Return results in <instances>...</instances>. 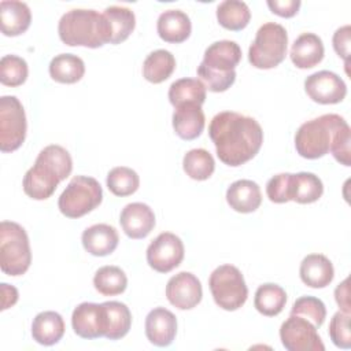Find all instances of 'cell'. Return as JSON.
<instances>
[{"instance_id":"ee69618b","label":"cell","mask_w":351,"mask_h":351,"mask_svg":"<svg viewBox=\"0 0 351 351\" xmlns=\"http://www.w3.org/2000/svg\"><path fill=\"white\" fill-rule=\"evenodd\" d=\"M350 36H351V27L350 25H346L339 27L333 33V38H332V44L336 53L341 59H344L346 64H348L350 62Z\"/></svg>"},{"instance_id":"30bf717a","label":"cell","mask_w":351,"mask_h":351,"mask_svg":"<svg viewBox=\"0 0 351 351\" xmlns=\"http://www.w3.org/2000/svg\"><path fill=\"white\" fill-rule=\"evenodd\" d=\"M182 240L170 232L158 234L147 248V262L158 273H169L184 259Z\"/></svg>"},{"instance_id":"ffe728a7","label":"cell","mask_w":351,"mask_h":351,"mask_svg":"<svg viewBox=\"0 0 351 351\" xmlns=\"http://www.w3.org/2000/svg\"><path fill=\"white\" fill-rule=\"evenodd\" d=\"M32 22V12L26 3L3 0L0 3V23L4 36L15 37L25 33Z\"/></svg>"},{"instance_id":"8d00e7d4","label":"cell","mask_w":351,"mask_h":351,"mask_svg":"<svg viewBox=\"0 0 351 351\" xmlns=\"http://www.w3.org/2000/svg\"><path fill=\"white\" fill-rule=\"evenodd\" d=\"M36 159L53 169L59 176L60 181L66 180L73 170V159L69 151L56 144L47 145L45 148H43Z\"/></svg>"},{"instance_id":"44dd1931","label":"cell","mask_w":351,"mask_h":351,"mask_svg":"<svg viewBox=\"0 0 351 351\" xmlns=\"http://www.w3.org/2000/svg\"><path fill=\"white\" fill-rule=\"evenodd\" d=\"M156 30L159 37L171 44L184 43L192 32V23L189 16L181 10L163 11L156 22Z\"/></svg>"},{"instance_id":"7402d4cb","label":"cell","mask_w":351,"mask_h":351,"mask_svg":"<svg viewBox=\"0 0 351 351\" xmlns=\"http://www.w3.org/2000/svg\"><path fill=\"white\" fill-rule=\"evenodd\" d=\"M322 40L314 33L300 34L291 47V60L298 69H313L324 59Z\"/></svg>"},{"instance_id":"5bb4252c","label":"cell","mask_w":351,"mask_h":351,"mask_svg":"<svg viewBox=\"0 0 351 351\" xmlns=\"http://www.w3.org/2000/svg\"><path fill=\"white\" fill-rule=\"evenodd\" d=\"M60 182L59 176L48 165L36 159L23 177V192L34 200H45L53 195Z\"/></svg>"},{"instance_id":"cb8c5ba5","label":"cell","mask_w":351,"mask_h":351,"mask_svg":"<svg viewBox=\"0 0 351 351\" xmlns=\"http://www.w3.org/2000/svg\"><path fill=\"white\" fill-rule=\"evenodd\" d=\"M302 281L310 288H325L333 277L335 269L332 262L322 254H310L303 258L299 269Z\"/></svg>"},{"instance_id":"d590c367","label":"cell","mask_w":351,"mask_h":351,"mask_svg":"<svg viewBox=\"0 0 351 351\" xmlns=\"http://www.w3.org/2000/svg\"><path fill=\"white\" fill-rule=\"evenodd\" d=\"M107 188L115 196H129L133 195L140 186L138 174L126 166H118L108 171L107 174Z\"/></svg>"},{"instance_id":"ba28073f","label":"cell","mask_w":351,"mask_h":351,"mask_svg":"<svg viewBox=\"0 0 351 351\" xmlns=\"http://www.w3.org/2000/svg\"><path fill=\"white\" fill-rule=\"evenodd\" d=\"M27 123L22 103L16 96L0 97V151L18 149L26 137Z\"/></svg>"},{"instance_id":"1f68e13d","label":"cell","mask_w":351,"mask_h":351,"mask_svg":"<svg viewBox=\"0 0 351 351\" xmlns=\"http://www.w3.org/2000/svg\"><path fill=\"white\" fill-rule=\"evenodd\" d=\"M287 303V293L282 287L277 284H263L259 285L255 298H254V306L255 308L266 317H274L278 315Z\"/></svg>"},{"instance_id":"7a4b0ae2","label":"cell","mask_w":351,"mask_h":351,"mask_svg":"<svg viewBox=\"0 0 351 351\" xmlns=\"http://www.w3.org/2000/svg\"><path fill=\"white\" fill-rule=\"evenodd\" d=\"M58 33L60 40L70 47L99 48L111 40L107 19L95 10L75 8L67 11L59 19Z\"/></svg>"},{"instance_id":"b9f144b4","label":"cell","mask_w":351,"mask_h":351,"mask_svg":"<svg viewBox=\"0 0 351 351\" xmlns=\"http://www.w3.org/2000/svg\"><path fill=\"white\" fill-rule=\"evenodd\" d=\"M197 77H200L202 82H204L206 89L211 92H225L228 90L236 81V71L230 73H217L206 69L204 66H197Z\"/></svg>"},{"instance_id":"52a82bcc","label":"cell","mask_w":351,"mask_h":351,"mask_svg":"<svg viewBox=\"0 0 351 351\" xmlns=\"http://www.w3.org/2000/svg\"><path fill=\"white\" fill-rule=\"evenodd\" d=\"M208 285L217 306L226 311L239 310L248 298L244 277L233 265L218 266L210 274Z\"/></svg>"},{"instance_id":"4dcf8cb0","label":"cell","mask_w":351,"mask_h":351,"mask_svg":"<svg viewBox=\"0 0 351 351\" xmlns=\"http://www.w3.org/2000/svg\"><path fill=\"white\" fill-rule=\"evenodd\" d=\"M176 69L174 55L167 49H156L151 52L143 63V77L152 84L166 81Z\"/></svg>"},{"instance_id":"ac0fdd59","label":"cell","mask_w":351,"mask_h":351,"mask_svg":"<svg viewBox=\"0 0 351 351\" xmlns=\"http://www.w3.org/2000/svg\"><path fill=\"white\" fill-rule=\"evenodd\" d=\"M206 125L202 106L188 103L176 107L173 112V129L176 134L186 141L197 138Z\"/></svg>"},{"instance_id":"f6af8a7d","label":"cell","mask_w":351,"mask_h":351,"mask_svg":"<svg viewBox=\"0 0 351 351\" xmlns=\"http://www.w3.org/2000/svg\"><path fill=\"white\" fill-rule=\"evenodd\" d=\"M270 11L282 18H292L298 14L300 8V0H267L266 1Z\"/></svg>"},{"instance_id":"484cf974","label":"cell","mask_w":351,"mask_h":351,"mask_svg":"<svg viewBox=\"0 0 351 351\" xmlns=\"http://www.w3.org/2000/svg\"><path fill=\"white\" fill-rule=\"evenodd\" d=\"M85 74L84 60L73 53L56 55L49 63V75L60 84H75Z\"/></svg>"},{"instance_id":"9a60e30c","label":"cell","mask_w":351,"mask_h":351,"mask_svg":"<svg viewBox=\"0 0 351 351\" xmlns=\"http://www.w3.org/2000/svg\"><path fill=\"white\" fill-rule=\"evenodd\" d=\"M119 223L128 237L144 239L155 228V214L145 203H129L121 211Z\"/></svg>"},{"instance_id":"d6986e66","label":"cell","mask_w":351,"mask_h":351,"mask_svg":"<svg viewBox=\"0 0 351 351\" xmlns=\"http://www.w3.org/2000/svg\"><path fill=\"white\" fill-rule=\"evenodd\" d=\"M86 252L95 256H107L115 251L119 243L118 232L107 223H96L86 228L81 236Z\"/></svg>"},{"instance_id":"7dc6e473","label":"cell","mask_w":351,"mask_h":351,"mask_svg":"<svg viewBox=\"0 0 351 351\" xmlns=\"http://www.w3.org/2000/svg\"><path fill=\"white\" fill-rule=\"evenodd\" d=\"M1 288V310H7L8 307L14 306L18 302V291L15 287L7 284V282H1L0 285Z\"/></svg>"},{"instance_id":"3957f363","label":"cell","mask_w":351,"mask_h":351,"mask_svg":"<svg viewBox=\"0 0 351 351\" xmlns=\"http://www.w3.org/2000/svg\"><path fill=\"white\" fill-rule=\"evenodd\" d=\"M344 121L337 114H324L302 123L295 134L296 152L306 159H318L330 149L336 129Z\"/></svg>"},{"instance_id":"60d3db41","label":"cell","mask_w":351,"mask_h":351,"mask_svg":"<svg viewBox=\"0 0 351 351\" xmlns=\"http://www.w3.org/2000/svg\"><path fill=\"white\" fill-rule=\"evenodd\" d=\"M329 337L332 343L343 350L351 347V332H350V314L339 310L333 314L329 322Z\"/></svg>"},{"instance_id":"f546056e","label":"cell","mask_w":351,"mask_h":351,"mask_svg":"<svg viewBox=\"0 0 351 351\" xmlns=\"http://www.w3.org/2000/svg\"><path fill=\"white\" fill-rule=\"evenodd\" d=\"M106 311L107 319V332L106 336L108 340H119L125 337L132 326V313L129 307L122 302H104L101 303Z\"/></svg>"},{"instance_id":"9c48e42d","label":"cell","mask_w":351,"mask_h":351,"mask_svg":"<svg viewBox=\"0 0 351 351\" xmlns=\"http://www.w3.org/2000/svg\"><path fill=\"white\" fill-rule=\"evenodd\" d=\"M280 339L288 351H324L325 346L317 328L300 315H289L281 324Z\"/></svg>"},{"instance_id":"bcb514c9","label":"cell","mask_w":351,"mask_h":351,"mask_svg":"<svg viewBox=\"0 0 351 351\" xmlns=\"http://www.w3.org/2000/svg\"><path fill=\"white\" fill-rule=\"evenodd\" d=\"M335 299L340 310L350 314V300H348V278L339 284L335 289Z\"/></svg>"},{"instance_id":"8992f818","label":"cell","mask_w":351,"mask_h":351,"mask_svg":"<svg viewBox=\"0 0 351 351\" xmlns=\"http://www.w3.org/2000/svg\"><path fill=\"white\" fill-rule=\"evenodd\" d=\"M103 200L99 181L88 176H75L58 200L60 213L67 218H81L95 210Z\"/></svg>"},{"instance_id":"603a6c76","label":"cell","mask_w":351,"mask_h":351,"mask_svg":"<svg viewBox=\"0 0 351 351\" xmlns=\"http://www.w3.org/2000/svg\"><path fill=\"white\" fill-rule=\"evenodd\" d=\"M226 202L237 213H254L262 203L261 188L255 181L237 180L228 188Z\"/></svg>"},{"instance_id":"e0dca14e","label":"cell","mask_w":351,"mask_h":351,"mask_svg":"<svg viewBox=\"0 0 351 351\" xmlns=\"http://www.w3.org/2000/svg\"><path fill=\"white\" fill-rule=\"evenodd\" d=\"M177 333L176 315L165 308L155 307L145 318V336L156 347H167L173 343Z\"/></svg>"},{"instance_id":"5b68a950","label":"cell","mask_w":351,"mask_h":351,"mask_svg":"<svg viewBox=\"0 0 351 351\" xmlns=\"http://www.w3.org/2000/svg\"><path fill=\"white\" fill-rule=\"evenodd\" d=\"M288 34L282 25L274 22L263 23L248 49L250 63L262 70L277 67L287 55Z\"/></svg>"},{"instance_id":"8fae6325","label":"cell","mask_w":351,"mask_h":351,"mask_svg":"<svg viewBox=\"0 0 351 351\" xmlns=\"http://www.w3.org/2000/svg\"><path fill=\"white\" fill-rule=\"evenodd\" d=\"M307 96L319 104H336L344 100L347 95L346 82L333 71L321 70L304 80Z\"/></svg>"},{"instance_id":"f1b7e54d","label":"cell","mask_w":351,"mask_h":351,"mask_svg":"<svg viewBox=\"0 0 351 351\" xmlns=\"http://www.w3.org/2000/svg\"><path fill=\"white\" fill-rule=\"evenodd\" d=\"M206 86L197 78H180L169 88V100L176 108L182 104L193 103L202 106L206 101Z\"/></svg>"},{"instance_id":"83f0119b","label":"cell","mask_w":351,"mask_h":351,"mask_svg":"<svg viewBox=\"0 0 351 351\" xmlns=\"http://www.w3.org/2000/svg\"><path fill=\"white\" fill-rule=\"evenodd\" d=\"M324 193V184L318 176L308 171L292 174L291 180V200L308 204L317 202Z\"/></svg>"},{"instance_id":"ab89813d","label":"cell","mask_w":351,"mask_h":351,"mask_svg":"<svg viewBox=\"0 0 351 351\" xmlns=\"http://www.w3.org/2000/svg\"><path fill=\"white\" fill-rule=\"evenodd\" d=\"M329 151L340 165L351 166V130L346 119L336 129Z\"/></svg>"},{"instance_id":"7bdbcfd3","label":"cell","mask_w":351,"mask_h":351,"mask_svg":"<svg viewBox=\"0 0 351 351\" xmlns=\"http://www.w3.org/2000/svg\"><path fill=\"white\" fill-rule=\"evenodd\" d=\"M291 173H280L266 184V195L273 203H287L291 200Z\"/></svg>"},{"instance_id":"4316f807","label":"cell","mask_w":351,"mask_h":351,"mask_svg":"<svg viewBox=\"0 0 351 351\" xmlns=\"http://www.w3.org/2000/svg\"><path fill=\"white\" fill-rule=\"evenodd\" d=\"M101 14L104 15L110 26V44H119L125 41L134 30L136 16L130 8L122 5H110Z\"/></svg>"},{"instance_id":"e575fe53","label":"cell","mask_w":351,"mask_h":351,"mask_svg":"<svg viewBox=\"0 0 351 351\" xmlns=\"http://www.w3.org/2000/svg\"><path fill=\"white\" fill-rule=\"evenodd\" d=\"M93 285L103 296H115L125 292L128 277L118 266H103L95 273Z\"/></svg>"},{"instance_id":"4fadbf2b","label":"cell","mask_w":351,"mask_h":351,"mask_svg":"<svg viewBox=\"0 0 351 351\" xmlns=\"http://www.w3.org/2000/svg\"><path fill=\"white\" fill-rule=\"evenodd\" d=\"M203 296L199 278L189 273L181 271L173 276L166 285V298L178 310H191L196 307Z\"/></svg>"},{"instance_id":"2e32d148","label":"cell","mask_w":351,"mask_h":351,"mask_svg":"<svg viewBox=\"0 0 351 351\" xmlns=\"http://www.w3.org/2000/svg\"><path fill=\"white\" fill-rule=\"evenodd\" d=\"M241 60V48L236 41L221 40L208 45L204 51L202 66L217 73L234 71Z\"/></svg>"},{"instance_id":"7c38bea8","label":"cell","mask_w":351,"mask_h":351,"mask_svg":"<svg viewBox=\"0 0 351 351\" xmlns=\"http://www.w3.org/2000/svg\"><path fill=\"white\" fill-rule=\"evenodd\" d=\"M71 326L77 336L82 339L104 337L107 332V319L103 304L84 302L80 303L71 314Z\"/></svg>"},{"instance_id":"836d02e7","label":"cell","mask_w":351,"mask_h":351,"mask_svg":"<svg viewBox=\"0 0 351 351\" xmlns=\"http://www.w3.org/2000/svg\"><path fill=\"white\" fill-rule=\"evenodd\" d=\"M182 167L186 176L196 181L208 180L214 170L215 162L213 155L204 148H193L184 155Z\"/></svg>"},{"instance_id":"6da1fadb","label":"cell","mask_w":351,"mask_h":351,"mask_svg":"<svg viewBox=\"0 0 351 351\" xmlns=\"http://www.w3.org/2000/svg\"><path fill=\"white\" fill-rule=\"evenodd\" d=\"M208 136L219 160L232 167L251 160L263 143V130L258 121L234 111L214 115L208 125Z\"/></svg>"},{"instance_id":"277c9868","label":"cell","mask_w":351,"mask_h":351,"mask_svg":"<svg viewBox=\"0 0 351 351\" xmlns=\"http://www.w3.org/2000/svg\"><path fill=\"white\" fill-rule=\"evenodd\" d=\"M32 263L30 243L26 230L16 222L0 223V267L7 276H22Z\"/></svg>"},{"instance_id":"d4e9b609","label":"cell","mask_w":351,"mask_h":351,"mask_svg":"<svg viewBox=\"0 0 351 351\" xmlns=\"http://www.w3.org/2000/svg\"><path fill=\"white\" fill-rule=\"evenodd\" d=\"M64 335V321L56 311H43L32 322V336L41 346H53Z\"/></svg>"},{"instance_id":"d6a6232c","label":"cell","mask_w":351,"mask_h":351,"mask_svg":"<svg viewBox=\"0 0 351 351\" xmlns=\"http://www.w3.org/2000/svg\"><path fill=\"white\" fill-rule=\"evenodd\" d=\"M217 19L222 27L232 32H239L248 25L251 11L244 1L225 0L217 7Z\"/></svg>"},{"instance_id":"74e56055","label":"cell","mask_w":351,"mask_h":351,"mask_svg":"<svg viewBox=\"0 0 351 351\" xmlns=\"http://www.w3.org/2000/svg\"><path fill=\"white\" fill-rule=\"evenodd\" d=\"M29 74L27 63L23 58L16 55H4L0 60V81L5 86L22 85Z\"/></svg>"},{"instance_id":"f35d334b","label":"cell","mask_w":351,"mask_h":351,"mask_svg":"<svg viewBox=\"0 0 351 351\" xmlns=\"http://www.w3.org/2000/svg\"><path fill=\"white\" fill-rule=\"evenodd\" d=\"M291 314L306 318L318 329L326 318V307L324 302L315 296H300L295 300Z\"/></svg>"}]
</instances>
